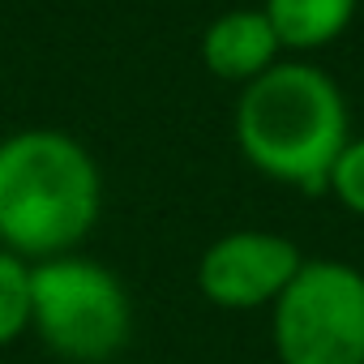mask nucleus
<instances>
[{
  "label": "nucleus",
  "instance_id": "obj_1",
  "mask_svg": "<svg viewBox=\"0 0 364 364\" xmlns=\"http://www.w3.org/2000/svg\"><path fill=\"white\" fill-rule=\"evenodd\" d=\"M103 215V176L90 150L60 129H22L0 141V249L26 262L73 253Z\"/></svg>",
  "mask_w": 364,
  "mask_h": 364
},
{
  "label": "nucleus",
  "instance_id": "obj_2",
  "mask_svg": "<svg viewBox=\"0 0 364 364\" xmlns=\"http://www.w3.org/2000/svg\"><path fill=\"white\" fill-rule=\"evenodd\" d=\"M347 141V99L326 69L309 60H279L240 86L236 146L266 180L300 193H326L330 167Z\"/></svg>",
  "mask_w": 364,
  "mask_h": 364
},
{
  "label": "nucleus",
  "instance_id": "obj_3",
  "mask_svg": "<svg viewBox=\"0 0 364 364\" xmlns=\"http://www.w3.org/2000/svg\"><path fill=\"white\" fill-rule=\"evenodd\" d=\"M31 330L69 364L116 360L133 338V300L116 270L65 253L31 262Z\"/></svg>",
  "mask_w": 364,
  "mask_h": 364
},
{
  "label": "nucleus",
  "instance_id": "obj_4",
  "mask_svg": "<svg viewBox=\"0 0 364 364\" xmlns=\"http://www.w3.org/2000/svg\"><path fill=\"white\" fill-rule=\"evenodd\" d=\"M279 364H364V270L304 257L270 309Z\"/></svg>",
  "mask_w": 364,
  "mask_h": 364
},
{
  "label": "nucleus",
  "instance_id": "obj_5",
  "mask_svg": "<svg viewBox=\"0 0 364 364\" xmlns=\"http://www.w3.org/2000/svg\"><path fill=\"white\" fill-rule=\"evenodd\" d=\"M300 266L304 253L296 249V240L262 228H240L206 245V253L198 257V291L228 313L274 309Z\"/></svg>",
  "mask_w": 364,
  "mask_h": 364
},
{
  "label": "nucleus",
  "instance_id": "obj_6",
  "mask_svg": "<svg viewBox=\"0 0 364 364\" xmlns=\"http://www.w3.org/2000/svg\"><path fill=\"white\" fill-rule=\"evenodd\" d=\"M279 35L262 9H228L202 35V60L215 77L249 86L279 65Z\"/></svg>",
  "mask_w": 364,
  "mask_h": 364
},
{
  "label": "nucleus",
  "instance_id": "obj_7",
  "mask_svg": "<svg viewBox=\"0 0 364 364\" xmlns=\"http://www.w3.org/2000/svg\"><path fill=\"white\" fill-rule=\"evenodd\" d=\"M355 5L360 0H262V14L270 18L283 52H313L351 26Z\"/></svg>",
  "mask_w": 364,
  "mask_h": 364
},
{
  "label": "nucleus",
  "instance_id": "obj_8",
  "mask_svg": "<svg viewBox=\"0 0 364 364\" xmlns=\"http://www.w3.org/2000/svg\"><path fill=\"white\" fill-rule=\"evenodd\" d=\"M31 330V262L0 249V351Z\"/></svg>",
  "mask_w": 364,
  "mask_h": 364
},
{
  "label": "nucleus",
  "instance_id": "obj_9",
  "mask_svg": "<svg viewBox=\"0 0 364 364\" xmlns=\"http://www.w3.org/2000/svg\"><path fill=\"white\" fill-rule=\"evenodd\" d=\"M326 193H334V202L351 215L364 219V137H351L343 146V154L334 159L330 167V180H326Z\"/></svg>",
  "mask_w": 364,
  "mask_h": 364
}]
</instances>
